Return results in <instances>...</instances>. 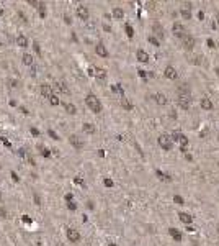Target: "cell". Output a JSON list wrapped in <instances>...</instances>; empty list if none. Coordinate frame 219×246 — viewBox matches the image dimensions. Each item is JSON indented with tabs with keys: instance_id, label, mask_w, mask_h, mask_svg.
Segmentation results:
<instances>
[{
	"instance_id": "6da1fadb",
	"label": "cell",
	"mask_w": 219,
	"mask_h": 246,
	"mask_svg": "<svg viewBox=\"0 0 219 246\" xmlns=\"http://www.w3.org/2000/svg\"><path fill=\"white\" fill-rule=\"evenodd\" d=\"M85 104H87V107L93 113L101 112V104H100V100L97 99V95H93V94H88V95L85 97Z\"/></svg>"
},
{
	"instance_id": "7a4b0ae2",
	"label": "cell",
	"mask_w": 219,
	"mask_h": 246,
	"mask_svg": "<svg viewBox=\"0 0 219 246\" xmlns=\"http://www.w3.org/2000/svg\"><path fill=\"white\" fill-rule=\"evenodd\" d=\"M172 140H174V141H177L178 144H180L182 151L186 154V151H188V149H186V146H188V143H190V141H188V138H186L183 133H180V131H174V135H172Z\"/></svg>"
},
{
	"instance_id": "3957f363",
	"label": "cell",
	"mask_w": 219,
	"mask_h": 246,
	"mask_svg": "<svg viewBox=\"0 0 219 246\" xmlns=\"http://www.w3.org/2000/svg\"><path fill=\"white\" fill-rule=\"evenodd\" d=\"M157 141H159V146H160L164 151H170L174 148V140H172L169 135H160V136L157 138Z\"/></svg>"
},
{
	"instance_id": "277c9868",
	"label": "cell",
	"mask_w": 219,
	"mask_h": 246,
	"mask_svg": "<svg viewBox=\"0 0 219 246\" xmlns=\"http://www.w3.org/2000/svg\"><path fill=\"white\" fill-rule=\"evenodd\" d=\"M177 105L182 110H188L191 107V95H178L177 97Z\"/></svg>"
},
{
	"instance_id": "5b68a950",
	"label": "cell",
	"mask_w": 219,
	"mask_h": 246,
	"mask_svg": "<svg viewBox=\"0 0 219 246\" xmlns=\"http://www.w3.org/2000/svg\"><path fill=\"white\" fill-rule=\"evenodd\" d=\"M172 33H174L177 38H180V39H182V38L186 35V30H185V26H183L182 23L175 21L174 25H172Z\"/></svg>"
},
{
	"instance_id": "8992f818",
	"label": "cell",
	"mask_w": 219,
	"mask_h": 246,
	"mask_svg": "<svg viewBox=\"0 0 219 246\" xmlns=\"http://www.w3.org/2000/svg\"><path fill=\"white\" fill-rule=\"evenodd\" d=\"M182 44H183V48H185L186 51H191L195 48V38L191 36V35L186 33L185 36L182 38Z\"/></svg>"
},
{
	"instance_id": "52a82bcc",
	"label": "cell",
	"mask_w": 219,
	"mask_h": 246,
	"mask_svg": "<svg viewBox=\"0 0 219 246\" xmlns=\"http://www.w3.org/2000/svg\"><path fill=\"white\" fill-rule=\"evenodd\" d=\"M164 75H165L167 79H170V80L178 79V72H177V69H175L174 66H167L165 71H164Z\"/></svg>"
},
{
	"instance_id": "ba28073f",
	"label": "cell",
	"mask_w": 219,
	"mask_h": 246,
	"mask_svg": "<svg viewBox=\"0 0 219 246\" xmlns=\"http://www.w3.org/2000/svg\"><path fill=\"white\" fill-rule=\"evenodd\" d=\"M69 143L72 146H74L75 149H82L83 148V144H85V143H83V140H80L79 136H77V135H72V136L69 138Z\"/></svg>"
},
{
	"instance_id": "9c48e42d",
	"label": "cell",
	"mask_w": 219,
	"mask_h": 246,
	"mask_svg": "<svg viewBox=\"0 0 219 246\" xmlns=\"http://www.w3.org/2000/svg\"><path fill=\"white\" fill-rule=\"evenodd\" d=\"M67 240H69L70 243H77L80 240V233L74 228H69L67 230Z\"/></svg>"
},
{
	"instance_id": "30bf717a",
	"label": "cell",
	"mask_w": 219,
	"mask_h": 246,
	"mask_svg": "<svg viewBox=\"0 0 219 246\" xmlns=\"http://www.w3.org/2000/svg\"><path fill=\"white\" fill-rule=\"evenodd\" d=\"M180 15H182L185 20H191V4H185L180 8Z\"/></svg>"
},
{
	"instance_id": "8fae6325",
	"label": "cell",
	"mask_w": 219,
	"mask_h": 246,
	"mask_svg": "<svg viewBox=\"0 0 219 246\" xmlns=\"http://www.w3.org/2000/svg\"><path fill=\"white\" fill-rule=\"evenodd\" d=\"M88 15H90V13H88V8L87 7H83V5H79V7H77V17L80 18V20H88Z\"/></svg>"
},
{
	"instance_id": "7c38bea8",
	"label": "cell",
	"mask_w": 219,
	"mask_h": 246,
	"mask_svg": "<svg viewBox=\"0 0 219 246\" xmlns=\"http://www.w3.org/2000/svg\"><path fill=\"white\" fill-rule=\"evenodd\" d=\"M199 105H201V109L203 110H206V112H209V110H213V102H211V99L209 97H203L201 99V102H199Z\"/></svg>"
},
{
	"instance_id": "4fadbf2b",
	"label": "cell",
	"mask_w": 219,
	"mask_h": 246,
	"mask_svg": "<svg viewBox=\"0 0 219 246\" xmlns=\"http://www.w3.org/2000/svg\"><path fill=\"white\" fill-rule=\"evenodd\" d=\"M95 53L98 56H101V58H106V56H108V49L105 48L103 43H98V44L95 46Z\"/></svg>"
},
{
	"instance_id": "5bb4252c",
	"label": "cell",
	"mask_w": 219,
	"mask_h": 246,
	"mask_svg": "<svg viewBox=\"0 0 219 246\" xmlns=\"http://www.w3.org/2000/svg\"><path fill=\"white\" fill-rule=\"evenodd\" d=\"M93 75H95L97 79L105 80L106 79V71H105L103 67H93Z\"/></svg>"
},
{
	"instance_id": "9a60e30c",
	"label": "cell",
	"mask_w": 219,
	"mask_h": 246,
	"mask_svg": "<svg viewBox=\"0 0 219 246\" xmlns=\"http://www.w3.org/2000/svg\"><path fill=\"white\" fill-rule=\"evenodd\" d=\"M177 94H178V95H191V90H190V87H188V84H182V85H178Z\"/></svg>"
},
{
	"instance_id": "2e32d148",
	"label": "cell",
	"mask_w": 219,
	"mask_h": 246,
	"mask_svg": "<svg viewBox=\"0 0 219 246\" xmlns=\"http://www.w3.org/2000/svg\"><path fill=\"white\" fill-rule=\"evenodd\" d=\"M136 56H137V59H139L141 63H149V54L146 53L144 49H137V53H136Z\"/></svg>"
},
{
	"instance_id": "e0dca14e",
	"label": "cell",
	"mask_w": 219,
	"mask_h": 246,
	"mask_svg": "<svg viewBox=\"0 0 219 246\" xmlns=\"http://www.w3.org/2000/svg\"><path fill=\"white\" fill-rule=\"evenodd\" d=\"M39 92H41V95L48 97V99L52 95V92H51V85H48V84H41V87H39Z\"/></svg>"
},
{
	"instance_id": "ac0fdd59",
	"label": "cell",
	"mask_w": 219,
	"mask_h": 246,
	"mask_svg": "<svg viewBox=\"0 0 219 246\" xmlns=\"http://www.w3.org/2000/svg\"><path fill=\"white\" fill-rule=\"evenodd\" d=\"M154 100H155V104H157V105H167L169 99H167L164 94H155V95H154Z\"/></svg>"
},
{
	"instance_id": "d6986e66",
	"label": "cell",
	"mask_w": 219,
	"mask_h": 246,
	"mask_svg": "<svg viewBox=\"0 0 219 246\" xmlns=\"http://www.w3.org/2000/svg\"><path fill=\"white\" fill-rule=\"evenodd\" d=\"M178 218H180V221H183V223H186V225L193 221V217H191L190 213H185V212H180V213H178Z\"/></svg>"
},
{
	"instance_id": "ffe728a7",
	"label": "cell",
	"mask_w": 219,
	"mask_h": 246,
	"mask_svg": "<svg viewBox=\"0 0 219 246\" xmlns=\"http://www.w3.org/2000/svg\"><path fill=\"white\" fill-rule=\"evenodd\" d=\"M17 44L20 46V48H28V38H26L25 35H18L17 36Z\"/></svg>"
},
{
	"instance_id": "44dd1931",
	"label": "cell",
	"mask_w": 219,
	"mask_h": 246,
	"mask_svg": "<svg viewBox=\"0 0 219 246\" xmlns=\"http://www.w3.org/2000/svg\"><path fill=\"white\" fill-rule=\"evenodd\" d=\"M169 233H170V236L174 238L175 241H182V233H180L177 228H174V226H172V228H169Z\"/></svg>"
},
{
	"instance_id": "7402d4cb",
	"label": "cell",
	"mask_w": 219,
	"mask_h": 246,
	"mask_svg": "<svg viewBox=\"0 0 219 246\" xmlns=\"http://www.w3.org/2000/svg\"><path fill=\"white\" fill-rule=\"evenodd\" d=\"M113 17H115L116 20H123L124 18V10L120 8V7H115V8H113Z\"/></svg>"
},
{
	"instance_id": "603a6c76",
	"label": "cell",
	"mask_w": 219,
	"mask_h": 246,
	"mask_svg": "<svg viewBox=\"0 0 219 246\" xmlns=\"http://www.w3.org/2000/svg\"><path fill=\"white\" fill-rule=\"evenodd\" d=\"M56 89H57V90H61L62 94H70V90H69V87L66 85V82H61V80H59V82H56Z\"/></svg>"
},
{
	"instance_id": "cb8c5ba5",
	"label": "cell",
	"mask_w": 219,
	"mask_h": 246,
	"mask_svg": "<svg viewBox=\"0 0 219 246\" xmlns=\"http://www.w3.org/2000/svg\"><path fill=\"white\" fill-rule=\"evenodd\" d=\"M152 30L155 31V35H157L160 39H164V28H162L159 23H154V25H152Z\"/></svg>"
},
{
	"instance_id": "d4e9b609",
	"label": "cell",
	"mask_w": 219,
	"mask_h": 246,
	"mask_svg": "<svg viewBox=\"0 0 219 246\" xmlns=\"http://www.w3.org/2000/svg\"><path fill=\"white\" fill-rule=\"evenodd\" d=\"M21 61H23V64H26V66H33V56L29 54V53H25V54L21 56Z\"/></svg>"
},
{
	"instance_id": "484cf974",
	"label": "cell",
	"mask_w": 219,
	"mask_h": 246,
	"mask_svg": "<svg viewBox=\"0 0 219 246\" xmlns=\"http://www.w3.org/2000/svg\"><path fill=\"white\" fill-rule=\"evenodd\" d=\"M82 131H83V133L92 135V133H95V126L92 125V123H83V125H82Z\"/></svg>"
},
{
	"instance_id": "4316f807",
	"label": "cell",
	"mask_w": 219,
	"mask_h": 246,
	"mask_svg": "<svg viewBox=\"0 0 219 246\" xmlns=\"http://www.w3.org/2000/svg\"><path fill=\"white\" fill-rule=\"evenodd\" d=\"M111 90L116 92V94H120L121 97H124V90H123V87H121L120 84H115V85H111Z\"/></svg>"
},
{
	"instance_id": "83f0119b",
	"label": "cell",
	"mask_w": 219,
	"mask_h": 246,
	"mask_svg": "<svg viewBox=\"0 0 219 246\" xmlns=\"http://www.w3.org/2000/svg\"><path fill=\"white\" fill-rule=\"evenodd\" d=\"M121 105H123V109L126 110H132V104L126 99V97H123V100H121Z\"/></svg>"
},
{
	"instance_id": "f1b7e54d",
	"label": "cell",
	"mask_w": 219,
	"mask_h": 246,
	"mask_svg": "<svg viewBox=\"0 0 219 246\" xmlns=\"http://www.w3.org/2000/svg\"><path fill=\"white\" fill-rule=\"evenodd\" d=\"M66 110L70 113V115L77 113V109H75V105H74V104H66Z\"/></svg>"
},
{
	"instance_id": "f546056e",
	"label": "cell",
	"mask_w": 219,
	"mask_h": 246,
	"mask_svg": "<svg viewBox=\"0 0 219 246\" xmlns=\"http://www.w3.org/2000/svg\"><path fill=\"white\" fill-rule=\"evenodd\" d=\"M38 148L41 149V154L44 156V158H49V156H51V149H48V148H44V146H41V144L38 146Z\"/></svg>"
},
{
	"instance_id": "4dcf8cb0",
	"label": "cell",
	"mask_w": 219,
	"mask_h": 246,
	"mask_svg": "<svg viewBox=\"0 0 219 246\" xmlns=\"http://www.w3.org/2000/svg\"><path fill=\"white\" fill-rule=\"evenodd\" d=\"M49 104L51 105H59V104H61V100H59L57 95H51L49 97Z\"/></svg>"
},
{
	"instance_id": "1f68e13d",
	"label": "cell",
	"mask_w": 219,
	"mask_h": 246,
	"mask_svg": "<svg viewBox=\"0 0 219 246\" xmlns=\"http://www.w3.org/2000/svg\"><path fill=\"white\" fill-rule=\"evenodd\" d=\"M155 174L159 176V179H160V180H170V176L164 174V172H162V171H157V172H155Z\"/></svg>"
},
{
	"instance_id": "d6a6232c",
	"label": "cell",
	"mask_w": 219,
	"mask_h": 246,
	"mask_svg": "<svg viewBox=\"0 0 219 246\" xmlns=\"http://www.w3.org/2000/svg\"><path fill=\"white\" fill-rule=\"evenodd\" d=\"M126 33H128V36H129V38H132V36H134V30H132V26H131V25H126Z\"/></svg>"
},
{
	"instance_id": "836d02e7",
	"label": "cell",
	"mask_w": 219,
	"mask_h": 246,
	"mask_svg": "<svg viewBox=\"0 0 219 246\" xmlns=\"http://www.w3.org/2000/svg\"><path fill=\"white\" fill-rule=\"evenodd\" d=\"M39 17H41V18H44V17H46V8H44V4H41V5H39Z\"/></svg>"
},
{
	"instance_id": "e575fe53",
	"label": "cell",
	"mask_w": 219,
	"mask_h": 246,
	"mask_svg": "<svg viewBox=\"0 0 219 246\" xmlns=\"http://www.w3.org/2000/svg\"><path fill=\"white\" fill-rule=\"evenodd\" d=\"M48 135H49L52 140H59V136H57V133L54 131V130H48Z\"/></svg>"
},
{
	"instance_id": "d590c367",
	"label": "cell",
	"mask_w": 219,
	"mask_h": 246,
	"mask_svg": "<svg viewBox=\"0 0 219 246\" xmlns=\"http://www.w3.org/2000/svg\"><path fill=\"white\" fill-rule=\"evenodd\" d=\"M147 39H149V43H152L154 46H159V44H160V43H159V39H157V38H154V36H149Z\"/></svg>"
},
{
	"instance_id": "8d00e7d4",
	"label": "cell",
	"mask_w": 219,
	"mask_h": 246,
	"mask_svg": "<svg viewBox=\"0 0 219 246\" xmlns=\"http://www.w3.org/2000/svg\"><path fill=\"white\" fill-rule=\"evenodd\" d=\"M33 48H34V51H36L38 54H41V46H39V43H38V41L33 43Z\"/></svg>"
},
{
	"instance_id": "74e56055",
	"label": "cell",
	"mask_w": 219,
	"mask_h": 246,
	"mask_svg": "<svg viewBox=\"0 0 219 246\" xmlns=\"http://www.w3.org/2000/svg\"><path fill=\"white\" fill-rule=\"evenodd\" d=\"M67 209L72 210V212H75V210H77V205H75L74 202H69V204H67Z\"/></svg>"
},
{
	"instance_id": "f35d334b",
	"label": "cell",
	"mask_w": 219,
	"mask_h": 246,
	"mask_svg": "<svg viewBox=\"0 0 219 246\" xmlns=\"http://www.w3.org/2000/svg\"><path fill=\"white\" fill-rule=\"evenodd\" d=\"M174 200H175V204H178V205H183V199L180 195H175L174 197Z\"/></svg>"
},
{
	"instance_id": "ab89813d",
	"label": "cell",
	"mask_w": 219,
	"mask_h": 246,
	"mask_svg": "<svg viewBox=\"0 0 219 246\" xmlns=\"http://www.w3.org/2000/svg\"><path fill=\"white\" fill-rule=\"evenodd\" d=\"M10 176H12V179L15 180V182H18V180H20V177L17 176V172H15V171H12V172H10Z\"/></svg>"
},
{
	"instance_id": "60d3db41",
	"label": "cell",
	"mask_w": 219,
	"mask_h": 246,
	"mask_svg": "<svg viewBox=\"0 0 219 246\" xmlns=\"http://www.w3.org/2000/svg\"><path fill=\"white\" fill-rule=\"evenodd\" d=\"M103 184L106 185V187H113V180H111V179H105Z\"/></svg>"
},
{
	"instance_id": "b9f144b4",
	"label": "cell",
	"mask_w": 219,
	"mask_h": 246,
	"mask_svg": "<svg viewBox=\"0 0 219 246\" xmlns=\"http://www.w3.org/2000/svg\"><path fill=\"white\" fill-rule=\"evenodd\" d=\"M28 163L31 164V166H34V164H36V161H34V158H33V156H28Z\"/></svg>"
},
{
	"instance_id": "7bdbcfd3",
	"label": "cell",
	"mask_w": 219,
	"mask_h": 246,
	"mask_svg": "<svg viewBox=\"0 0 219 246\" xmlns=\"http://www.w3.org/2000/svg\"><path fill=\"white\" fill-rule=\"evenodd\" d=\"M72 199H74V195H72V194H66V200H67V202H72Z\"/></svg>"
},
{
	"instance_id": "ee69618b",
	"label": "cell",
	"mask_w": 219,
	"mask_h": 246,
	"mask_svg": "<svg viewBox=\"0 0 219 246\" xmlns=\"http://www.w3.org/2000/svg\"><path fill=\"white\" fill-rule=\"evenodd\" d=\"M64 21H66V23H72V18H70L69 15H64Z\"/></svg>"
},
{
	"instance_id": "f6af8a7d",
	"label": "cell",
	"mask_w": 219,
	"mask_h": 246,
	"mask_svg": "<svg viewBox=\"0 0 219 246\" xmlns=\"http://www.w3.org/2000/svg\"><path fill=\"white\" fill-rule=\"evenodd\" d=\"M23 221H26V223H31L33 220H31V218H29L28 215H23Z\"/></svg>"
},
{
	"instance_id": "bcb514c9",
	"label": "cell",
	"mask_w": 219,
	"mask_h": 246,
	"mask_svg": "<svg viewBox=\"0 0 219 246\" xmlns=\"http://www.w3.org/2000/svg\"><path fill=\"white\" fill-rule=\"evenodd\" d=\"M0 217H7V212H5V209H2V207H0Z\"/></svg>"
},
{
	"instance_id": "7dc6e473",
	"label": "cell",
	"mask_w": 219,
	"mask_h": 246,
	"mask_svg": "<svg viewBox=\"0 0 219 246\" xmlns=\"http://www.w3.org/2000/svg\"><path fill=\"white\" fill-rule=\"evenodd\" d=\"M29 74H31V75L36 74V67H34V66H31V69H29Z\"/></svg>"
},
{
	"instance_id": "c3c4849f",
	"label": "cell",
	"mask_w": 219,
	"mask_h": 246,
	"mask_svg": "<svg viewBox=\"0 0 219 246\" xmlns=\"http://www.w3.org/2000/svg\"><path fill=\"white\" fill-rule=\"evenodd\" d=\"M31 133H33V135H34V136H38V135H39V131H38V130H36V128H31Z\"/></svg>"
},
{
	"instance_id": "681fc988",
	"label": "cell",
	"mask_w": 219,
	"mask_h": 246,
	"mask_svg": "<svg viewBox=\"0 0 219 246\" xmlns=\"http://www.w3.org/2000/svg\"><path fill=\"white\" fill-rule=\"evenodd\" d=\"M34 202H36V205H41V200H39V197L34 195Z\"/></svg>"
},
{
	"instance_id": "f907efd6",
	"label": "cell",
	"mask_w": 219,
	"mask_h": 246,
	"mask_svg": "<svg viewBox=\"0 0 219 246\" xmlns=\"http://www.w3.org/2000/svg\"><path fill=\"white\" fill-rule=\"evenodd\" d=\"M18 154H20V156H26V153H25V149H18Z\"/></svg>"
},
{
	"instance_id": "816d5d0a",
	"label": "cell",
	"mask_w": 219,
	"mask_h": 246,
	"mask_svg": "<svg viewBox=\"0 0 219 246\" xmlns=\"http://www.w3.org/2000/svg\"><path fill=\"white\" fill-rule=\"evenodd\" d=\"M75 184H80V185H83L82 179H79V177H75Z\"/></svg>"
},
{
	"instance_id": "f5cc1de1",
	"label": "cell",
	"mask_w": 219,
	"mask_h": 246,
	"mask_svg": "<svg viewBox=\"0 0 219 246\" xmlns=\"http://www.w3.org/2000/svg\"><path fill=\"white\" fill-rule=\"evenodd\" d=\"M139 75H141V77H146V75H147V72H146V71H139Z\"/></svg>"
},
{
	"instance_id": "db71d44e",
	"label": "cell",
	"mask_w": 219,
	"mask_h": 246,
	"mask_svg": "<svg viewBox=\"0 0 219 246\" xmlns=\"http://www.w3.org/2000/svg\"><path fill=\"white\" fill-rule=\"evenodd\" d=\"M208 44H209V48H214V43H213V39H209V41H208Z\"/></svg>"
},
{
	"instance_id": "11a10c76",
	"label": "cell",
	"mask_w": 219,
	"mask_h": 246,
	"mask_svg": "<svg viewBox=\"0 0 219 246\" xmlns=\"http://www.w3.org/2000/svg\"><path fill=\"white\" fill-rule=\"evenodd\" d=\"M12 87H18V82H17V80H12Z\"/></svg>"
},
{
	"instance_id": "9f6ffc18",
	"label": "cell",
	"mask_w": 219,
	"mask_h": 246,
	"mask_svg": "<svg viewBox=\"0 0 219 246\" xmlns=\"http://www.w3.org/2000/svg\"><path fill=\"white\" fill-rule=\"evenodd\" d=\"M0 15H3V8H2V5H0Z\"/></svg>"
},
{
	"instance_id": "6f0895ef",
	"label": "cell",
	"mask_w": 219,
	"mask_h": 246,
	"mask_svg": "<svg viewBox=\"0 0 219 246\" xmlns=\"http://www.w3.org/2000/svg\"><path fill=\"white\" fill-rule=\"evenodd\" d=\"M108 246H118V245H116V243H110Z\"/></svg>"
},
{
	"instance_id": "680465c9",
	"label": "cell",
	"mask_w": 219,
	"mask_h": 246,
	"mask_svg": "<svg viewBox=\"0 0 219 246\" xmlns=\"http://www.w3.org/2000/svg\"><path fill=\"white\" fill-rule=\"evenodd\" d=\"M216 20H218V21H219V15H216Z\"/></svg>"
},
{
	"instance_id": "91938a15",
	"label": "cell",
	"mask_w": 219,
	"mask_h": 246,
	"mask_svg": "<svg viewBox=\"0 0 219 246\" xmlns=\"http://www.w3.org/2000/svg\"><path fill=\"white\" fill-rule=\"evenodd\" d=\"M216 72H218V74H219V69H216Z\"/></svg>"
},
{
	"instance_id": "94428289",
	"label": "cell",
	"mask_w": 219,
	"mask_h": 246,
	"mask_svg": "<svg viewBox=\"0 0 219 246\" xmlns=\"http://www.w3.org/2000/svg\"><path fill=\"white\" fill-rule=\"evenodd\" d=\"M0 44H2V38H0Z\"/></svg>"
},
{
	"instance_id": "6125c7cd",
	"label": "cell",
	"mask_w": 219,
	"mask_h": 246,
	"mask_svg": "<svg viewBox=\"0 0 219 246\" xmlns=\"http://www.w3.org/2000/svg\"><path fill=\"white\" fill-rule=\"evenodd\" d=\"M218 235H219V228H218Z\"/></svg>"
},
{
	"instance_id": "be15d7a7",
	"label": "cell",
	"mask_w": 219,
	"mask_h": 246,
	"mask_svg": "<svg viewBox=\"0 0 219 246\" xmlns=\"http://www.w3.org/2000/svg\"><path fill=\"white\" fill-rule=\"evenodd\" d=\"M0 199H2V194H0Z\"/></svg>"
}]
</instances>
